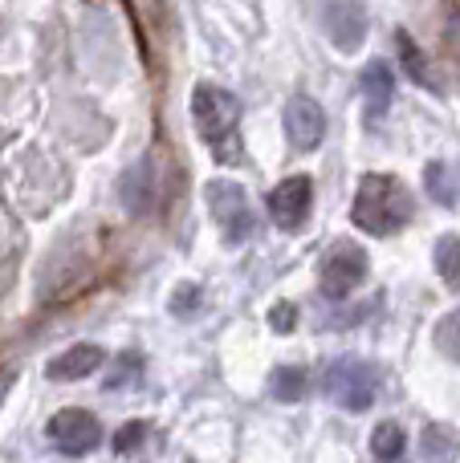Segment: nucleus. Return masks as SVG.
<instances>
[{
  "mask_svg": "<svg viewBox=\"0 0 460 463\" xmlns=\"http://www.w3.org/2000/svg\"><path fill=\"white\" fill-rule=\"evenodd\" d=\"M310 208H314V179L310 175H290L269 192V216L282 232L306 228Z\"/></svg>",
  "mask_w": 460,
  "mask_h": 463,
  "instance_id": "0eeeda50",
  "label": "nucleus"
},
{
  "mask_svg": "<svg viewBox=\"0 0 460 463\" xmlns=\"http://www.w3.org/2000/svg\"><path fill=\"white\" fill-rule=\"evenodd\" d=\"M106 354L98 350V345L81 342V345H70L65 354H57L53 362L45 366V378H53V383H78V378H90L98 366H102Z\"/></svg>",
  "mask_w": 460,
  "mask_h": 463,
  "instance_id": "9d476101",
  "label": "nucleus"
},
{
  "mask_svg": "<svg viewBox=\"0 0 460 463\" xmlns=\"http://www.w3.org/2000/svg\"><path fill=\"white\" fill-rule=\"evenodd\" d=\"M359 86H363V98H367V122H379L391 106V94H396V86H391V70L383 61H371L363 70V78H359Z\"/></svg>",
  "mask_w": 460,
  "mask_h": 463,
  "instance_id": "9b49d317",
  "label": "nucleus"
},
{
  "mask_svg": "<svg viewBox=\"0 0 460 463\" xmlns=\"http://www.w3.org/2000/svg\"><path fill=\"white\" fill-rule=\"evenodd\" d=\"M396 45H399V61H404V70H407V78H416V86H424V90H432V94H440V78L428 70V57L420 53V49L412 45V37L407 33H396Z\"/></svg>",
  "mask_w": 460,
  "mask_h": 463,
  "instance_id": "ddd939ff",
  "label": "nucleus"
},
{
  "mask_svg": "<svg viewBox=\"0 0 460 463\" xmlns=\"http://www.w3.org/2000/svg\"><path fill=\"white\" fill-rule=\"evenodd\" d=\"M412 212H416V200L407 192V184L396 175H379V171L363 175L355 203H350V220L367 236H396V232L412 224Z\"/></svg>",
  "mask_w": 460,
  "mask_h": 463,
  "instance_id": "f257e3e1",
  "label": "nucleus"
},
{
  "mask_svg": "<svg viewBox=\"0 0 460 463\" xmlns=\"http://www.w3.org/2000/svg\"><path fill=\"white\" fill-rule=\"evenodd\" d=\"M326 135V114L314 98L298 94L285 102V138H290L293 151H314Z\"/></svg>",
  "mask_w": 460,
  "mask_h": 463,
  "instance_id": "1a4fd4ad",
  "label": "nucleus"
},
{
  "mask_svg": "<svg viewBox=\"0 0 460 463\" xmlns=\"http://www.w3.org/2000/svg\"><path fill=\"white\" fill-rule=\"evenodd\" d=\"M318 24L339 53H359L367 41V8L359 0H318Z\"/></svg>",
  "mask_w": 460,
  "mask_h": 463,
  "instance_id": "423d86ee",
  "label": "nucleus"
},
{
  "mask_svg": "<svg viewBox=\"0 0 460 463\" xmlns=\"http://www.w3.org/2000/svg\"><path fill=\"white\" fill-rule=\"evenodd\" d=\"M404 448H407V435H404V427H399V423H379L371 431V456L379 463L399 459V456H404Z\"/></svg>",
  "mask_w": 460,
  "mask_h": 463,
  "instance_id": "2eb2a0df",
  "label": "nucleus"
},
{
  "mask_svg": "<svg viewBox=\"0 0 460 463\" xmlns=\"http://www.w3.org/2000/svg\"><path fill=\"white\" fill-rule=\"evenodd\" d=\"M424 192H428V200L440 203V208H453L456 203V187H453V175H448L445 163H428V171H424Z\"/></svg>",
  "mask_w": 460,
  "mask_h": 463,
  "instance_id": "f3484780",
  "label": "nucleus"
},
{
  "mask_svg": "<svg viewBox=\"0 0 460 463\" xmlns=\"http://www.w3.org/2000/svg\"><path fill=\"white\" fill-rule=\"evenodd\" d=\"M45 431H49V439L57 443V451H65V456H86V451H94L98 443H102V427H98V419L81 407L57 411V415L49 419Z\"/></svg>",
  "mask_w": 460,
  "mask_h": 463,
  "instance_id": "6e6552de",
  "label": "nucleus"
},
{
  "mask_svg": "<svg viewBox=\"0 0 460 463\" xmlns=\"http://www.w3.org/2000/svg\"><path fill=\"white\" fill-rule=\"evenodd\" d=\"M5 391H8V374H0V399H5Z\"/></svg>",
  "mask_w": 460,
  "mask_h": 463,
  "instance_id": "b1692460",
  "label": "nucleus"
},
{
  "mask_svg": "<svg viewBox=\"0 0 460 463\" xmlns=\"http://www.w3.org/2000/svg\"><path fill=\"white\" fill-rule=\"evenodd\" d=\"M269 391H273V399H282V402H298V399H306L310 378H306L302 366H282V370H273Z\"/></svg>",
  "mask_w": 460,
  "mask_h": 463,
  "instance_id": "dca6fc26",
  "label": "nucleus"
},
{
  "mask_svg": "<svg viewBox=\"0 0 460 463\" xmlns=\"http://www.w3.org/2000/svg\"><path fill=\"white\" fill-rule=\"evenodd\" d=\"M293 313H298V309H293L290 301L273 305V313H269V326H273L277 334H290V329H293V321H298V317H293Z\"/></svg>",
  "mask_w": 460,
  "mask_h": 463,
  "instance_id": "5701e85b",
  "label": "nucleus"
},
{
  "mask_svg": "<svg viewBox=\"0 0 460 463\" xmlns=\"http://www.w3.org/2000/svg\"><path fill=\"white\" fill-rule=\"evenodd\" d=\"M135 378H143V358L139 354H119V358L110 362V374L102 378L106 391H122V386H130Z\"/></svg>",
  "mask_w": 460,
  "mask_h": 463,
  "instance_id": "6ab92c4d",
  "label": "nucleus"
},
{
  "mask_svg": "<svg viewBox=\"0 0 460 463\" xmlns=\"http://www.w3.org/2000/svg\"><path fill=\"white\" fill-rule=\"evenodd\" d=\"M192 122L196 135L208 143L216 163H241V102L236 94L220 86H196L192 90Z\"/></svg>",
  "mask_w": 460,
  "mask_h": 463,
  "instance_id": "f03ea898",
  "label": "nucleus"
},
{
  "mask_svg": "<svg viewBox=\"0 0 460 463\" xmlns=\"http://www.w3.org/2000/svg\"><path fill=\"white\" fill-rule=\"evenodd\" d=\"M151 163H139L135 171H130L127 179H122V203H127L135 216H143V212L155 208V195H151Z\"/></svg>",
  "mask_w": 460,
  "mask_h": 463,
  "instance_id": "4468645a",
  "label": "nucleus"
},
{
  "mask_svg": "<svg viewBox=\"0 0 460 463\" xmlns=\"http://www.w3.org/2000/svg\"><path fill=\"white\" fill-rule=\"evenodd\" d=\"M436 272L448 288H460V236L436 240Z\"/></svg>",
  "mask_w": 460,
  "mask_h": 463,
  "instance_id": "a211bd4d",
  "label": "nucleus"
},
{
  "mask_svg": "<svg viewBox=\"0 0 460 463\" xmlns=\"http://www.w3.org/2000/svg\"><path fill=\"white\" fill-rule=\"evenodd\" d=\"M436 345H440V354H448L453 362H460V305L448 313V317L436 321Z\"/></svg>",
  "mask_w": 460,
  "mask_h": 463,
  "instance_id": "aec40b11",
  "label": "nucleus"
},
{
  "mask_svg": "<svg viewBox=\"0 0 460 463\" xmlns=\"http://www.w3.org/2000/svg\"><path fill=\"white\" fill-rule=\"evenodd\" d=\"M456 451H460V443H456V431H453V427L428 423V427L420 431V456H424V463H453Z\"/></svg>",
  "mask_w": 460,
  "mask_h": 463,
  "instance_id": "f8f14e48",
  "label": "nucleus"
},
{
  "mask_svg": "<svg viewBox=\"0 0 460 463\" xmlns=\"http://www.w3.org/2000/svg\"><path fill=\"white\" fill-rule=\"evenodd\" d=\"M200 309V288L196 285H184L171 293V313H179V317H192V313Z\"/></svg>",
  "mask_w": 460,
  "mask_h": 463,
  "instance_id": "4be33fe9",
  "label": "nucleus"
},
{
  "mask_svg": "<svg viewBox=\"0 0 460 463\" xmlns=\"http://www.w3.org/2000/svg\"><path fill=\"white\" fill-rule=\"evenodd\" d=\"M143 439H147V427L127 423V427H119V435H114V451H119V456H130V451H139Z\"/></svg>",
  "mask_w": 460,
  "mask_h": 463,
  "instance_id": "412c9836",
  "label": "nucleus"
},
{
  "mask_svg": "<svg viewBox=\"0 0 460 463\" xmlns=\"http://www.w3.org/2000/svg\"><path fill=\"white\" fill-rule=\"evenodd\" d=\"M322 391H326V399L342 411H355V415L359 411H371L375 394H379V370L363 358H339L326 370Z\"/></svg>",
  "mask_w": 460,
  "mask_h": 463,
  "instance_id": "7ed1b4c3",
  "label": "nucleus"
},
{
  "mask_svg": "<svg viewBox=\"0 0 460 463\" xmlns=\"http://www.w3.org/2000/svg\"><path fill=\"white\" fill-rule=\"evenodd\" d=\"M204 200H208L212 220H216V228H220V236H225V244L241 248L244 240L257 232V220H253V203H249V195H244L241 184L216 179V184L204 187Z\"/></svg>",
  "mask_w": 460,
  "mask_h": 463,
  "instance_id": "39448f33",
  "label": "nucleus"
},
{
  "mask_svg": "<svg viewBox=\"0 0 460 463\" xmlns=\"http://www.w3.org/2000/svg\"><path fill=\"white\" fill-rule=\"evenodd\" d=\"M367 248L355 244V240H339V244L326 248L322 269H318V288H322L326 301H347L359 285L367 280Z\"/></svg>",
  "mask_w": 460,
  "mask_h": 463,
  "instance_id": "20e7f679",
  "label": "nucleus"
}]
</instances>
